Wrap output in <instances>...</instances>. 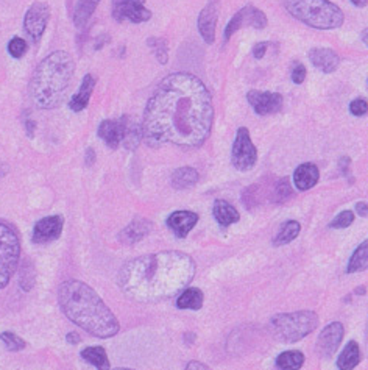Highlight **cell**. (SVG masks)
<instances>
[{"label": "cell", "mask_w": 368, "mask_h": 370, "mask_svg": "<svg viewBox=\"0 0 368 370\" xmlns=\"http://www.w3.org/2000/svg\"><path fill=\"white\" fill-rule=\"evenodd\" d=\"M309 59H311V63L315 68L323 72V74H332L340 66V57L332 49L328 47L312 49L309 52Z\"/></svg>", "instance_id": "obj_15"}, {"label": "cell", "mask_w": 368, "mask_h": 370, "mask_svg": "<svg viewBox=\"0 0 368 370\" xmlns=\"http://www.w3.org/2000/svg\"><path fill=\"white\" fill-rule=\"evenodd\" d=\"M351 3L359 6V8H364V6L367 5V0H351Z\"/></svg>", "instance_id": "obj_44"}, {"label": "cell", "mask_w": 368, "mask_h": 370, "mask_svg": "<svg viewBox=\"0 0 368 370\" xmlns=\"http://www.w3.org/2000/svg\"><path fill=\"white\" fill-rule=\"evenodd\" d=\"M359 360H360L359 346L354 341H350L345 346L344 352H342L339 356L337 367L340 370H353L359 364Z\"/></svg>", "instance_id": "obj_26"}, {"label": "cell", "mask_w": 368, "mask_h": 370, "mask_svg": "<svg viewBox=\"0 0 368 370\" xmlns=\"http://www.w3.org/2000/svg\"><path fill=\"white\" fill-rule=\"evenodd\" d=\"M113 17L117 22L142 24L150 21L152 11L146 8V0H113Z\"/></svg>", "instance_id": "obj_9"}, {"label": "cell", "mask_w": 368, "mask_h": 370, "mask_svg": "<svg viewBox=\"0 0 368 370\" xmlns=\"http://www.w3.org/2000/svg\"><path fill=\"white\" fill-rule=\"evenodd\" d=\"M367 267H368V242L364 241L351 256L350 264H348V274L362 272V270H365Z\"/></svg>", "instance_id": "obj_31"}, {"label": "cell", "mask_w": 368, "mask_h": 370, "mask_svg": "<svg viewBox=\"0 0 368 370\" xmlns=\"http://www.w3.org/2000/svg\"><path fill=\"white\" fill-rule=\"evenodd\" d=\"M192 256L176 250L137 256L123 264L117 283L128 299L139 303L167 300L195 276Z\"/></svg>", "instance_id": "obj_2"}, {"label": "cell", "mask_w": 368, "mask_h": 370, "mask_svg": "<svg viewBox=\"0 0 368 370\" xmlns=\"http://www.w3.org/2000/svg\"><path fill=\"white\" fill-rule=\"evenodd\" d=\"M64 221L61 216H49L38 221L33 228V242L35 244H47L58 239L61 236Z\"/></svg>", "instance_id": "obj_14"}, {"label": "cell", "mask_w": 368, "mask_h": 370, "mask_svg": "<svg viewBox=\"0 0 368 370\" xmlns=\"http://www.w3.org/2000/svg\"><path fill=\"white\" fill-rule=\"evenodd\" d=\"M215 27H217V6L214 2L206 5L199 16V30L206 44L215 41Z\"/></svg>", "instance_id": "obj_17"}, {"label": "cell", "mask_w": 368, "mask_h": 370, "mask_svg": "<svg viewBox=\"0 0 368 370\" xmlns=\"http://www.w3.org/2000/svg\"><path fill=\"white\" fill-rule=\"evenodd\" d=\"M247 101L253 107L254 113L259 116L279 113L282 108V96L278 94V92L253 89L247 94Z\"/></svg>", "instance_id": "obj_12"}, {"label": "cell", "mask_w": 368, "mask_h": 370, "mask_svg": "<svg viewBox=\"0 0 368 370\" xmlns=\"http://www.w3.org/2000/svg\"><path fill=\"white\" fill-rule=\"evenodd\" d=\"M147 44H148V47L152 49L153 55L156 57L158 61H160L161 64H166L169 61V45H167L166 39L150 38Z\"/></svg>", "instance_id": "obj_32"}, {"label": "cell", "mask_w": 368, "mask_h": 370, "mask_svg": "<svg viewBox=\"0 0 368 370\" xmlns=\"http://www.w3.org/2000/svg\"><path fill=\"white\" fill-rule=\"evenodd\" d=\"M305 356L297 350H289V352L281 353L276 358V367L278 370H300L303 367Z\"/></svg>", "instance_id": "obj_29"}, {"label": "cell", "mask_w": 368, "mask_h": 370, "mask_svg": "<svg viewBox=\"0 0 368 370\" xmlns=\"http://www.w3.org/2000/svg\"><path fill=\"white\" fill-rule=\"evenodd\" d=\"M282 5L297 21L317 30H334L345 22L344 11L330 0H282Z\"/></svg>", "instance_id": "obj_5"}, {"label": "cell", "mask_w": 368, "mask_h": 370, "mask_svg": "<svg viewBox=\"0 0 368 370\" xmlns=\"http://www.w3.org/2000/svg\"><path fill=\"white\" fill-rule=\"evenodd\" d=\"M82 358L89 364L95 366L97 370H109L108 355L103 347H88L82 352Z\"/></svg>", "instance_id": "obj_28"}, {"label": "cell", "mask_w": 368, "mask_h": 370, "mask_svg": "<svg viewBox=\"0 0 368 370\" xmlns=\"http://www.w3.org/2000/svg\"><path fill=\"white\" fill-rule=\"evenodd\" d=\"M80 341H82V338L77 333H69L68 334V342H70V343H78Z\"/></svg>", "instance_id": "obj_43"}, {"label": "cell", "mask_w": 368, "mask_h": 370, "mask_svg": "<svg viewBox=\"0 0 368 370\" xmlns=\"http://www.w3.org/2000/svg\"><path fill=\"white\" fill-rule=\"evenodd\" d=\"M300 223L297 221H287L284 225H282L278 231V235L275 236V241L273 244L276 247L279 246H286V244L292 242L295 237H297L300 235Z\"/></svg>", "instance_id": "obj_30"}, {"label": "cell", "mask_w": 368, "mask_h": 370, "mask_svg": "<svg viewBox=\"0 0 368 370\" xmlns=\"http://www.w3.org/2000/svg\"><path fill=\"white\" fill-rule=\"evenodd\" d=\"M150 231H152V222L147 219H136L122 230L119 239L123 244H135L146 237Z\"/></svg>", "instance_id": "obj_21"}, {"label": "cell", "mask_w": 368, "mask_h": 370, "mask_svg": "<svg viewBox=\"0 0 368 370\" xmlns=\"http://www.w3.org/2000/svg\"><path fill=\"white\" fill-rule=\"evenodd\" d=\"M354 221V213L353 211H342L340 214L334 217L331 222V228H346L350 227Z\"/></svg>", "instance_id": "obj_36"}, {"label": "cell", "mask_w": 368, "mask_h": 370, "mask_svg": "<svg viewBox=\"0 0 368 370\" xmlns=\"http://www.w3.org/2000/svg\"><path fill=\"white\" fill-rule=\"evenodd\" d=\"M199 172L194 168L176 169L172 175V186L175 189H189L199 183Z\"/></svg>", "instance_id": "obj_24"}, {"label": "cell", "mask_w": 368, "mask_h": 370, "mask_svg": "<svg viewBox=\"0 0 368 370\" xmlns=\"http://www.w3.org/2000/svg\"><path fill=\"white\" fill-rule=\"evenodd\" d=\"M344 325L340 322H332L323 328L317 339V353L323 358H330L339 348L342 339H344Z\"/></svg>", "instance_id": "obj_13"}, {"label": "cell", "mask_w": 368, "mask_h": 370, "mask_svg": "<svg viewBox=\"0 0 368 370\" xmlns=\"http://www.w3.org/2000/svg\"><path fill=\"white\" fill-rule=\"evenodd\" d=\"M95 88V78L92 74H86L83 78L80 89H78L77 94L70 98L69 102V108L75 113H80L84 108L88 107V103L91 101L92 92H94Z\"/></svg>", "instance_id": "obj_18"}, {"label": "cell", "mask_w": 368, "mask_h": 370, "mask_svg": "<svg viewBox=\"0 0 368 370\" xmlns=\"http://www.w3.org/2000/svg\"><path fill=\"white\" fill-rule=\"evenodd\" d=\"M319 178H320L319 168L312 163H305L295 170L293 183L300 191H307L319 183Z\"/></svg>", "instance_id": "obj_19"}, {"label": "cell", "mask_w": 368, "mask_h": 370, "mask_svg": "<svg viewBox=\"0 0 368 370\" xmlns=\"http://www.w3.org/2000/svg\"><path fill=\"white\" fill-rule=\"evenodd\" d=\"M368 110V103L365 98H356L350 103V111L353 116H364Z\"/></svg>", "instance_id": "obj_37"}, {"label": "cell", "mask_w": 368, "mask_h": 370, "mask_svg": "<svg viewBox=\"0 0 368 370\" xmlns=\"http://www.w3.org/2000/svg\"><path fill=\"white\" fill-rule=\"evenodd\" d=\"M267 25V16L258 8L253 6H245V8L239 10L236 15L231 17V21L227 24L225 29V43L229 41L236 31L240 30L242 27H253V29H266Z\"/></svg>", "instance_id": "obj_10"}, {"label": "cell", "mask_w": 368, "mask_h": 370, "mask_svg": "<svg viewBox=\"0 0 368 370\" xmlns=\"http://www.w3.org/2000/svg\"><path fill=\"white\" fill-rule=\"evenodd\" d=\"M74 72V58L68 52L58 50L45 57L30 82V96L36 107L43 110L60 107L68 96Z\"/></svg>", "instance_id": "obj_4"}, {"label": "cell", "mask_w": 368, "mask_h": 370, "mask_svg": "<svg viewBox=\"0 0 368 370\" xmlns=\"http://www.w3.org/2000/svg\"><path fill=\"white\" fill-rule=\"evenodd\" d=\"M306 66L301 64V63H295L293 69H292V82L297 83V84H301L305 80H306Z\"/></svg>", "instance_id": "obj_38"}, {"label": "cell", "mask_w": 368, "mask_h": 370, "mask_svg": "<svg viewBox=\"0 0 368 370\" xmlns=\"http://www.w3.org/2000/svg\"><path fill=\"white\" fill-rule=\"evenodd\" d=\"M258 161V150L250 138L247 127H240L236 135V141L231 150V163L238 170H250Z\"/></svg>", "instance_id": "obj_8"}, {"label": "cell", "mask_w": 368, "mask_h": 370, "mask_svg": "<svg viewBox=\"0 0 368 370\" xmlns=\"http://www.w3.org/2000/svg\"><path fill=\"white\" fill-rule=\"evenodd\" d=\"M213 214L215 217V221L220 223L222 227H229L233 223L238 222L240 219V216L233 205H229L225 200H215Z\"/></svg>", "instance_id": "obj_23"}, {"label": "cell", "mask_w": 368, "mask_h": 370, "mask_svg": "<svg viewBox=\"0 0 368 370\" xmlns=\"http://www.w3.org/2000/svg\"><path fill=\"white\" fill-rule=\"evenodd\" d=\"M356 213H358L359 216H362V217H365V216L368 214V207H367V203H365V202H359V203H356Z\"/></svg>", "instance_id": "obj_41"}, {"label": "cell", "mask_w": 368, "mask_h": 370, "mask_svg": "<svg viewBox=\"0 0 368 370\" xmlns=\"http://www.w3.org/2000/svg\"><path fill=\"white\" fill-rule=\"evenodd\" d=\"M319 325V316L314 311H295L276 314L270 320L273 336L281 342H298L311 334Z\"/></svg>", "instance_id": "obj_6"}, {"label": "cell", "mask_w": 368, "mask_h": 370, "mask_svg": "<svg viewBox=\"0 0 368 370\" xmlns=\"http://www.w3.org/2000/svg\"><path fill=\"white\" fill-rule=\"evenodd\" d=\"M50 19V8L47 3L36 2L33 3L27 15L24 17V29L31 36L33 41H39L44 35L45 27H47Z\"/></svg>", "instance_id": "obj_11"}, {"label": "cell", "mask_w": 368, "mask_h": 370, "mask_svg": "<svg viewBox=\"0 0 368 370\" xmlns=\"http://www.w3.org/2000/svg\"><path fill=\"white\" fill-rule=\"evenodd\" d=\"M203 293L200 289L197 288H187L184 289L181 295L176 299V306L181 308V309H200L203 306Z\"/></svg>", "instance_id": "obj_25"}, {"label": "cell", "mask_w": 368, "mask_h": 370, "mask_svg": "<svg viewBox=\"0 0 368 370\" xmlns=\"http://www.w3.org/2000/svg\"><path fill=\"white\" fill-rule=\"evenodd\" d=\"M186 370H211L206 364H203L200 361H190Z\"/></svg>", "instance_id": "obj_40"}, {"label": "cell", "mask_w": 368, "mask_h": 370, "mask_svg": "<svg viewBox=\"0 0 368 370\" xmlns=\"http://www.w3.org/2000/svg\"><path fill=\"white\" fill-rule=\"evenodd\" d=\"M213 124V97L205 83L189 72H175L150 97L141 124L142 140L152 147L169 142L195 149L211 135Z\"/></svg>", "instance_id": "obj_1"}, {"label": "cell", "mask_w": 368, "mask_h": 370, "mask_svg": "<svg viewBox=\"0 0 368 370\" xmlns=\"http://www.w3.org/2000/svg\"><path fill=\"white\" fill-rule=\"evenodd\" d=\"M102 0H78L75 6V15H74V22L77 27H84L94 15L95 8Z\"/></svg>", "instance_id": "obj_27"}, {"label": "cell", "mask_w": 368, "mask_h": 370, "mask_svg": "<svg viewBox=\"0 0 368 370\" xmlns=\"http://www.w3.org/2000/svg\"><path fill=\"white\" fill-rule=\"evenodd\" d=\"M268 45H270L268 43H258V44H256V45H254V49H253V55H254V58H256V59H262V58H264L266 52H267V49H268Z\"/></svg>", "instance_id": "obj_39"}, {"label": "cell", "mask_w": 368, "mask_h": 370, "mask_svg": "<svg viewBox=\"0 0 368 370\" xmlns=\"http://www.w3.org/2000/svg\"><path fill=\"white\" fill-rule=\"evenodd\" d=\"M362 39H364V43L367 44V30L362 33Z\"/></svg>", "instance_id": "obj_46"}, {"label": "cell", "mask_w": 368, "mask_h": 370, "mask_svg": "<svg viewBox=\"0 0 368 370\" xmlns=\"http://www.w3.org/2000/svg\"><path fill=\"white\" fill-rule=\"evenodd\" d=\"M58 302L64 316L89 334L107 339L119 333V320L86 283L64 281L58 289Z\"/></svg>", "instance_id": "obj_3"}, {"label": "cell", "mask_w": 368, "mask_h": 370, "mask_svg": "<svg viewBox=\"0 0 368 370\" xmlns=\"http://www.w3.org/2000/svg\"><path fill=\"white\" fill-rule=\"evenodd\" d=\"M0 339L3 341L5 347L11 350V352H19V350L25 348V341L19 338L15 333H10V332H5L0 334Z\"/></svg>", "instance_id": "obj_33"}, {"label": "cell", "mask_w": 368, "mask_h": 370, "mask_svg": "<svg viewBox=\"0 0 368 370\" xmlns=\"http://www.w3.org/2000/svg\"><path fill=\"white\" fill-rule=\"evenodd\" d=\"M291 194H292V186L291 183H289V178H282V180L278 182V184L275 186V200L282 202Z\"/></svg>", "instance_id": "obj_35"}, {"label": "cell", "mask_w": 368, "mask_h": 370, "mask_svg": "<svg viewBox=\"0 0 368 370\" xmlns=\"http://www.w3.org/2000/svg\"><path fill=\"white\" fill-rule=\"evenodd\" d=\"M21 255V242L15 228L8 223L0 222V289L8 285L13 274L16 272Z\"/></svg>", "instance_id": "obj_7"}, {"label": "cell", "mask_w": 368, "mask_h": 370, "mask_svg": "<svg viewBox=\"0 0 368 370\" xmlns=\"http://www.w3.org/2000/svg\"><path fill=\"white\" fill-rule=\"evenodd\" d=\"M94 161H95V154H94V150H92V149H88V151H86V163L91 166V164L94 163Z\"/></svg>", "instance_id": "obj_42"}, {"label": "cell", "mask_w": 368, "mask_h": 370, "mask_svg": "<svg viewBox=\"0 0 368 370\" xmlns=\"http://www.w3.org/2000/svg\"><path fill=\"white\" fill-rule=\"evenodd\" d=\"M122 133H123V127H122V121H103L98 127V136L100 140L108 145L111 149H117L119 144L122 142Z\"/></svg>", "instance_id": "obj_20"}, {"label": "cell", "mask_w": 368, "mask_h": 370, "mask_svg": "<svg viewBox=\"0 0 368 370\" xmlns=\"http://www.w3.org/2000/svg\"><path fill=\"white\" fill-rule=\"evenodd\" d=\"M5 172H6V168L3 166L2 163H0V178H2L5 175Z\"/></svg>", "instance_id": "obj_45"}, {"label": "cell", "mask_w": 368, "mask_h": 370, "mask_svg": "<svg viewBox=\"0 0 368 370\" xmlns=\"http://www.w3.org/2000/svg\"><path fill=\"white\" fill-rule=\"evenodd\" d=\"M29 45L25 43V39L22 38H13L8 43V52L13 58H22L25 54H27Z\"/></svg>", "instance_id": "obj_34"}, {"label": "cell", "mask_w": 368, "mask_h": 370, "mask_svg": "<svg viewBox=\"0 0 368 370\" xmlns=\"http://www.w3.org/2000/svg\"><path fill=\"white\" fill-rule=\"evenodd\" d=\"M114 370H135V369H127V367H121V369H114Z\"/></svg>", "instance_id": "obj_47"}, {"label": "cell", "mask_w": 368, "mask_h": 370, "mask_svg": "<svg viewBox=\"0 0 368 370\" xmlns=\"http://www.w3.org/2000/svg\"><path fill=\"white\" fill-rule=\"evenodd\" d=\"M199 222V214L192 211H175L169 216L167 225L172 228L174 233L178 237H186L189 231L192 230Z\"/></svg>", "instance_id": "obj_16"}, {"label": "cell", "mask_w": 368, "mask_h": 370, "mask_svg": "<svg viewBox=\"0 0 368 370\" xmlns=\"http://www.w3.org/2000/svg\"><path fill=\"white\" fill-rule=\"evenodd\" d=\"M123 133H122V142L125 145V149L135 150L137 145L142 141V128L139 124H136L133 119H130L128 116L121 117Z\"/></svg>", "instance_id": "obj_22"}]
</instances>
